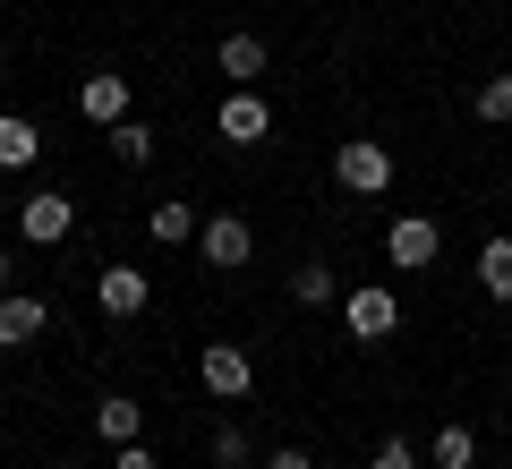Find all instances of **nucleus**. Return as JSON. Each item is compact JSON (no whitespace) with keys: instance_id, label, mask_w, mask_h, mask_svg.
Here are the masks:
<instances>
[{"instance_id":"nucleus-2","label":"nucleus","mask_w":512,"mask_h":469,"mask_svg":"<svg viewBox=\"0 0 512 469\" xmlns=\"http://www.w3.org/2000/svg\"><path fill=\"white\" fill-rule=\"evenodd\" d=\"M197 376H205V393H214V401H248L256 393V359L239 342H205L197 350Z\"/></svg>"},{"instance_id":"nucleus-17","label":"nucleus","mask_w":512,"mask_h":469,"mask_svg":"<svg viewBox=\"0 0 512 469\" xmlns=\"http://www.w3.org/2000/svg\"><path fill=\"white\" fill-rule=\"evenodd\" d=\"M205 452H214V469H248V461H256V444H248V427H239V418H222Z\"/></svg>"},{"instance_id":"nucleus-12","label":"nucleus","mask_w":512,"mask_h":469,"mask_svg":"<svg viewBox=\"0 0 512 469\" xmlns=\"http://www.w3.org/2000/svg\"><path fill=\"white\" fill-rule=\"evenodd\" d=\"M94 435H103V444H137V435H146V410H137L128 393L94 401Z\"/></svg>"},{"instance_id":"nucleus-1","label":"nucleus","mask_w":512,"mask_h":469,"mask_svg":"<svg viewBox=\"0 0 512 469\" xmlns=\"http://www.w3.org/2000/svg\"><path fill=\"white\" fill-rule=\"evenodd\" d=\"M333 180H342L350 197H384V188H393V154H384L376 137H342L333 145Z\"/></svg>"},{"instance_id":"nucleus-19","label":"nucleus","mask_w":512,"mask_h":469,"mask_svg":"<svg viewBox=\"0 0 512 469\" xmlns=\"http://www.w3.org/2000/svg\"><path fill=\"white\" fill-rule=\"evenodd\" d=\"M111 154H120L128 171H146L154 163V128L146 120H120V128H111Z\"/></svg>"},{"instance_id":"nucleus-6","label":"nucleus","mask_w":512,"mask_h":469,"mask_svg":"<svg viewBox=\"0 0 512 469\" xmlns=\"http://www.w3.org/2000/svg\"><path fill=\"white\" fill-rule=\"evenodd\" d=\"M146 299H154V273H137V265H103V282H94V307H103L111 325L146 316Z\"/></svg>"},{"instance_id":"nucleus-26","label":"nucleus","mask_w":512,"mask_h":469,"mask_svg":"<svg viewBox=\"0 0 512 469\" xmlns=\"http://www.w3.org/2000/svg\"><path fill=\"white\" fill-rule=\"evenodd\" d=\"M0 77H9V52H0Z\"/></svg>"},{"instance_id":"nucleus-16","label":"nucleus","mask_w":512,"mask_h":469,"mask_svg":"<svg viewBox=\"0 0 512 469\" xmlns=\"http://www.w3.org/2000/svg\"><path fill=\"white\" fill-rule=\"evenodd\" d=\"M470 111H478V120H487V128H512V69H495L487 86L470 94Z\"/></svg>"},{"instance_id":"nucleus-25","label":"nucleus","mask_w":512,"mask_h":469,"mask_svg":"<svg viewBox=\"0 0 512 469\" xmlns=\"http://www.w3.org/2000/svg\"><path fill=\"white\" fill-rule=\"evenodd\" d=\"M52 469H86V461H52Z\"/></svg>"},{"instance_id":"nucleus-20","label":"nucleus","mask_w":512,"mask_h":469,"mask_svg":"<svg viewBox=\"0 0 512 469\" xmlns=\"http://www.w3.org/2000/svg\"><path fill=\"white\" fill-rule=\"evenodd\" d=\"M197 231H205V222H197V205H154V239H163V248H188Z\"/></svg>"},{"instance_id":"nucleus-4","label":"nucleus","mask_w":512,"mask_h":469,"mask_svg":"<svg viewBox=\"0 0 512 469\" xmlns=\"http://www.w3.org/2000/svg\"><path fill=\"white\" fill-rule=\"evenodd\" d=\"M342 325L359 333V342H384V333L402 325V299L384 282H359V290H342Z\"/></svg>"},{"instance_id":"nucleus-21","label":"nucleus","mask_w":512,"mask_h":469,"mask_svg":"<svg viewBox=\"0 0 512 469\" xmlns=\"http://www.w3.org/2000/svg\"><path fill=\"white\" fill-rule=\"evenodd\" d=\"M367 469H419V444H410V435H384V444H376V461H367Z\"/></svg>"},{"instance_id":"nucleus-13","label":"nucleus","mask_w":512,"mask_h":469,"mask_svg":"<svg viewBox=\"0 0 512 469\" xmlns=\"http://www.w3.org/2000/svg\"><path fill=\"white\" fill-rule=\"evenodd\" d=\"M222 77H231V86H256V77H265V35H222Z\"/></svg>"},{"instance_id":"nucleus-18","label":"nucleus","mask_w":512,"mask_h":469,"mask_svg":"<svg viewBox=\"0 0 512 469\" xmlns=\"http://www.w3.org/2000/svg\"><path fill=\"white\" fill-rule=\"evenodd\" d=\"M427 461H436V469H470V461H478V435H470V427H436Z\"/></svg>"},{"instance_id":"nucleus-10","label":"nucleus","mask_w":512,"mask_h":469,"mask_svg":"<svg viewBox=\"0 0 512 469\" xmlns=\"http://www.w3.org/2000/svg\"><path fill=\"white\" fill-rule=\"evenodd\" d=\"M43 325H52V307H43L35 290H9V299H0V342H9V350H26Z\"/></svg>"},{"instance_id":"nucleus-15","label":"nucleus","mask_w":512,"mask_h":469,"mask_svg":"<svg viewBox=\"0 0 512 469\" xmlns=\"http://www.w3.org/2000/svg\"><path fill=\"white\" fill-rule=\"evenodd\" d=\"M291 299H299V307H342V282H333V265H299V273H291Z\"/></svg>"},{"instance_id":"nucleus-11","label":"nucleus","mask_w":512,"mask_h":469,"mask_svg":"<svg viewBox=\"0 0 512 469\" xmlns=\"http://www.w3.org/2000/svg\"><path fill=\"white\" fill-rule=\"evenodd\" d=\"M35 154H43V128L18 120V111H0V171H35Z\"/></svg>"},{"instance_id":"nucleus-3","label":"nucleus","mask_w":512,"mask_h":469,"mask_svg":"<svg viewBox=\"0 0 512 469\" xmlns=\"http://www.w3.org/2000/svg\"><path fill=\"white\" fill-rule=\"evenodd\" d=\"M384 256H393V273H427L444 256V231L427 214H393V231H384Z\"/></svg>"},{"instance_id":"nucleus-22","label":"nucleus","mask_w":512,"mask_h":469,"mask_svg":"<svg viewBox=\"0 0 512 469\" xmlns=\"http://www.w3.org/2000/svg\"><path fill=\"white\" fill-rule=\"evenodd\" d=\"M111 469H154V452H146V435H137V444H111Z\"/></svg>"},{"instance_id":"nucleus-9","label":"nucleus","mask_w":512,"mask_h":469,"mask_svg":"<svg viewBox=\"0 0 512 469\" xmlns=\"http://www.w3.org/2000/svg\"><path fill=\"white\" fill-rule=\"evenodd\" d=\"M274 137V103H265V94H222V145H265Z\"/></svg>"},{"instance_id":"nucleus-5","label":"nucleus","mask_w":512,"mask_h":469,"mask_svg":"<svg viewBox=\"0 0 512 469\" xmlns=\"http://www.w3.org/2000/svg\"><path fill=\"white\" fill-rule=\"evenodd\" d=\"M69 231H77V205L60 197V188H35V197L18 205V239H35V248H60Z\"/></svg>"},{"instance_id":"nucleus-7","label":"nucleus","mask_w":512,"mask_h":469,"mask_svg":"<svg viewBox=\"0 0 512 469\" xmlns=\"http://www.w3.org/2000/svg\"><path fill=\"white\" fill-rule=\"evenodd\" d=\"M197 248H205V265H214V273H239V265H248V256H256V231H248V222H239V214H205Z\"/></svg>"},{"instance_id":"nucleus-8","label":"nucleus","mask_w":512,"mask_h":469,"mask_svg":"<svg viewBox=\"0 0 512 469\" xmlns=\"http://www.w3.org/2000/svg\"><path fill=\"white\" fill-rule=\"evenodd\" d=\"M128 103H137V86H128L120 69H94L86 86H77V111H86L94 128H120V120H128Z\"/></svg>"},{"instance_id":"nucleus-14","label":"nucleus","mask_w":512,"mask_h":469,"mask_svg":"<svg viewBox=\"0 0 512 469\" xmlns=\"http://www.w3.org/2000/svg\"><path fill=\"white\" fill-rule=\"evenodd\" d=\"M478 290L487 299H512V239H487L478 248Z\"/></svg>"},{"instance_id":"nucleus-24","label":"nucleus","mask_w":512,"mask_h":469,"mask_svg":"<svg viewBox=\"0 0 512 469\" xmlns=\"http://www.w3.org/2000/svg\"><path fill=\"white\" fill-rule=\"evenodd\" d=\"M9 290H18V256L0 248V299H9Z\"/></svg>"},{"instance_id":"nucleus-23","label":"nucleus","mask_w":512,"mask_h":469,"mask_svg":"<svg viewBox=\"0 0 512 469\" xmlns=\"http://www.w3.org/2000/svg\"><path fill=\"white\" fill-rule=\"evenodd\" d=\"M265 469H316V461H308L299 444H282V452H265Z\"/></svg>"}]
</instances>
